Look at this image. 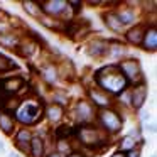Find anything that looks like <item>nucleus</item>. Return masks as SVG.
I'll return each mask as SVG.
<instances>
[{
	"instance_id": "obj_13",
	"label": "nucleus",
	"mask_w": 157,
	"mask_h": 157,
	"mask_svg": "<svg viewBox=\"0 0 157 157\" xmlns=\"http://www.w3.org/2000/svg\"><path fill=\"white\" fill-rule=\"evenodd\" d=\"M149 22L145 21H140L139 24L132 25V27L125 29V32H123V39H125L127 44L133 46V48H140V44H142V39H144V32H145V27Z\"/></svg>"
},
{
	"instance_id": "obj_37",
	"label": "nucleus",
	"mask_w": 157,
	"mask_h": 157,
	"mask_svg": "<svg viewBox=\"0 0 157 157\" xmlns=\"http://www.w3.org/2000/svg\"><path fill=\"white\" fill-rule=\"evenodd\" d=\"M10 157H19V154H17V152H15V154L12 152V154H10Z\"/></svg>"
},
{
	"instance_id": "obj_10",
	"label": "nucleus",
	"mask_w": 157,
	"mask_h": 157,
	"mask_svg": "<svg viewBox=\"0 0 157 157\" xmlns=\"http://www.w3.org/2000/svg\"><path fill=\"white\" fill-rule=\"evenodd\" d=\"M147 96H149V90H147V83H139V85H133L128 88V106L130 110H133V112H140V110L144 108V105H145L147 101Z\"/></svg>"
},
{
	"instance_id": "obj_9",
	"label": "nucleus",
	"mask_w": 157,
	"mask_h": 157,
	"mask_svg": "<svg viewBox=\"0 0 157 157\" xmlns=\"http://www.w3.org/2000/svg\"><path fill=\"white\" fill-rule=\"evenodd\" d=\"M115 5H117L115 12L125 29H128L140 22L139 9H135V4H132V2H122V4H115Z\"/></svg>"
},
{
	"instance_id": "obj_15",
	"label": "nucleus",
	"mask_w": 157,
	"mask_h": 157,
	"mask_svg": "<svg viewBox=\"0 0 157 157\" xmlns=\"http://www.w3.org/2000/svg\"><path fill=\"white\" fill-rule=\"evenodd\" d=\"M101 21H103V24H105V27L108 29L110 32H113V34L122 36L123 32H125V27H123V24L120 22L115 9H106V10H103L101 12Z\"/></svg>"
},
{
	"instance_id": "obj_2",
	"label": "nucleus",
	"mask_w": 157,
	"mask_h": 157,
	"mask_svg": "<svg viewBox=\"0 0 157 157\" xmlns=\"http://www.w3.org/2000/svg\"><path fill=\"white\" fill-rule=\"evenodd\" d=\"M12 115H14L17 125L31 128L34 125H39L44 120V105L32 96L21 98Z\"/></svg>"
},
{
	"instance_id": "obj_14",
	"label": "nucleus",
	"mask_w": 157,
	"mask_h": 157,
	"mask_svg": "<svg viewBox=\"0 0 157 157\" xmlns=\"http://www.w3.org/2000/svg\"><path fill=\"white\" fill-rule=\"evenodd\" d=\"M39 76H41V79L46 83V85H49V86L56 85V83L59 81L58 63L51 61V59L41 63V64H39Z\"/></svg>"
},
{
	"instance_id": "obj_32",
	"label": "nucleus",
	"mask_w": 157,
	"mask_h": 157,
	"mask_svg": "<svg viewBox=\"0 0 157 157\" xmlns=\"http://www.w3.org/2000/svg\"><path fill=\"white\" fill-rule=\"evenodd\" d=\"M66 157H91V155H90V154H86L85 150L75 149V150H73V152H69V154H68V155H66Z\"/></svg>"
},
{
	"instance_id": "obj_17",
	"label": "nucleus",
	"mask_w": 157,
	"mask_h": 157,
	"mask_svg": "<svg viewBox=\"0 0 157 157\" xmlns=\"http://www.w3.org/2000/svg\"><path fill=\"white\" fill-rule=\"evenodd\" d=\"M140 48L147 52H155L157 51V25H155V22L147 24Z\"/></svg>"
},
{
	"instance_id": "obj_34",
	"label": "nucleus",
	"mask_w": 157,
	"mask_h": 157,
	"mask_svg": "<svg viewBox=\"0 0 157 157\" xmlns=\"http://www.w3.org/2000/svg\"><path fill=\"white\" fill-rule=\"evenodd\" d=\"M110 157H125V152H120V150H115Z\"/></svg>"
},
{
	"instance_id": "obj_11",
	"label": "nucleus",
	"mask_w": 157,
	"mask_h": 157,
	"mask_svg": "<svg viewBox=\"0 0 157 157\" xmlns=\"http://www.w3.org/2000/svg\"><path fill=\"white\" fill-rule=\"evenodd\" d=\"M32 137H34V130L27 128V127H17L12 135V142L14 147L22 154H27L29 155V144H31Z\"/></svg>"
},
{
	"instance_id": "obj_24",
	"label": "nucleus",
	"mask_w": 157,
	"mask_h": 157,
	"mask_svg": "<svg viewBox=\"0 0 157 157\" xmlns=\"http://www.w3.org/2000/svg\"><path fill=\"white\" fill-rule=\"evenodd\" d=\"M37 22L42 27L48 29V31H54V32H63V25H64V22L58 21V19H52V17H48L44 14L37 19Z\"/></svg>"
},
{
	"instance_id": "obj_22",
	"label": "nucleus",
	"mask_w": 157,
	"mask_h": 157,
	"mask_svg": "<svg viewBox=\"0 0 157 157\" xmlns=\"http://www.w3.org/2000/svg\"><path fill=\"white\" fill-rule=\"evenodd\" d=\"M108 58L115 59L117 63H118V61H122V59H125V58H127V49H125V46H123L122 42L113 41V39H112V41H110Z\"/></svg>"
},
{
	"instance_id": "obj_4",
	"label": "nucleus",
	"mask_w": 157,
	"mask_h": 157,
	"mask_svg": "<svg viewBox=\"0 0 157 157\" xmlns=\"http://www.w3.org/2000/svg\"><path fill=\"white\" fill-rule=\"evenodd\" d=\"M95 125L105 133L106 137H117L123 128V115L117 106L108 110H100L96 112V120Z\"/></svg>"
},
{
	"instance_id": "obj_38",
	"label": "nucleus",
	"mask_w": 157,
	"mask_h": 157,
	"mask_svg": "<svg viewBox=\"0 0 157 157\" xmlns=\"http://www.w3.org/2000/svg\"><path fill=\"white\" fill-rule=\"evenodd\" d=\"M152 157H155V155H152Z\"/></svg>"
},
{
	"instance_id": "obj_36",
	"label": "nucleus",
	"mask_w": 157,
	"mask_h": 157,
	"mask_svg": "<svg viewBox=\"0 0 157 157\" xmlns=\"http://www.w3.org/2000/svg\"><path fill=\"white\" fill-rule=\"evenodd\" d=\"M4 150H5V147H4V144L0 142V152H4Z\"/></svg>"
},
{
	"instance_id": "obj_30",
	"label": "nucleus",
	"mask_w": 157,
	"mask_h": 157,
	"mask_svg": "<svg viewBox=\"0 0 157 157\" xmlns=\"http://www.w3.org/2000/svg\"><path fill=\"white\" fill-rule=\"evenodd\" d=\"M83 5H85V2H81V0H68V7L71 9L73 15H78L81 12Z\"/></svg>"
},
{
	"instance_id": "obj_3",
	"label": "nucleus",
	"mask_w": 157,
	"mask_h": 157,
	"mask_svg": "<svg viewBox=\"0 0 157 157\" xmlns=\"http://www.w3.org/2000/svg\"><path fill=\"white\" fill-rule=\"evenodd\" d=\"M75 137L81 147L85 150H90V152H101L103 149L110 147L112 144L110 142V137H106L98 127L93 123V125H81L75 130Z\"/></svg>"
},
{
	"instance_id": "obj_1",
	"label": "nucleus",
	"mask_w": 157,
	"mask_h": 157,
	"mask_svg": "<svg viewBox=\"0 0 157 157\" xmlns=\"http://www.w3.org/2000/svg\"><path fill=\"white\" fill-rule=\"evenodd\" d=\"M93 86H96V88L103 90L105 93H108L113 100L118 98L120 95H123L130 88L128 81L117 69L115 63L101 66L100 69H96L93 73Z\"/></svg>"
},
{
	"instance_id": "obj_25",
	"label": "nucleus",
	"mask_w": 157,
	"mask_h": 157,
	"mask_svg": "<svg viewBox=\"0 0 157 157\" xmlns=\"http://www.w3.org/2000/svg\"><path fill=\"white\" fill-rule=\"evenodd\" d=\"M21 5H22V10H24L25 14L29 15V17L36 19V21H37V19L42 15L39 2H34V0H24V2H22Z\"/></svg>"
},
{
	"instance_id": "obj_31",
	"label": "nucleus",
	"mask_w": 157,
	"mask_h": 157,
	"mask_svg": "<svg viewBox=\"0 0 157 157\" xmlns=\"http://www.w3.org/2000/svg\"><path fill=\"white\" fill-rule=\"evenodd\" d=\"M125 157H142V147H135V149L125 152Z\"/></svg>"
},
{
	"instance_id": "obj_20",
	"label": "nucleus",
	"mask_w": 157,
	"mask_h": 157,
	"mask_svg": "<svg viewBox=\"0 0 157 157\" xmlns=\"http://www.w3.org/2000/svg\"><path fill=\"white\" fill-rule=\"evenodd\" d=\"M17 128V123L15 118L10 112H5V110H0V132L7 137H12Z\"/></svg>"
},
{
	"instance_id": "obj_33",
	"label": "nucleus",
	"mask_w": 157,
	"mask_h": 157,
	"mask_svg": "<svg viewBox=\"0 0 157 157\" xmlns=\"http://www.w3.org/2000/svg\"><path fill=\"white\" fill-rule=\"evenodd\" d=\"M46 157H66V155L61 152H58V150H51V152L46 154Z\"/></svg>"
},
{
	"instance_id": "obj_8",
	"label": "nucleus",
	"mask_w": 157,
	"mask_h": 157,
	"mask_svg": "<svg viewBox=\"0 0 157 157\" xmlns=\"http://www.w3.org/2000/svg\"><path fill=\"white\" fill-rule=\"evenodd\" d=\"M86 100L91 103L96 112H100V110H108V108H113V106H115V100H113L108 93H105L103 90L96 88V86H93V85L86 88Z\"/></svg>"
},
{
	"instance_id": "obj_28",
	"label": "nucleus",
	"mask_w": 157,
	"mask_h": 157,
	"mask_svg": "<svg viewBox=\"0 0 157 157\" xmlns=\"http://www.w3.org/2000/svg\"><path fill=\"white\" fill-rule=\"evenodd\" d=\"M14 69H17V64L10 58H7L5 54L0 52V75H7V73L14 71Z\"/></svg>"
},
{
	"instance_id": "obj_27",
	"label": "nucleus",
	"mask_w": 157,
	"mask_h": 157,
	"mask_svg": "<svg viewBox=\"0 0 157 157\" xmlns=\"http://www.w3.org/2000/svg\"><path fill=\"white\" fill-rule=\"evenodd\" d=\"M17 27H19V24L12 22V17H9V15L0 9V34L9 32V31H15Z\"/></svg>"
},
{
	"instance_id": "obj_18",
	"label": "nucleus",
	"mask_w": 157,
	"mask_h": 157,
	"mask_svg": "<svg viewBox=\"0 0 157 157\" xmlns=\"http://www.w3.org/2000/svg\"><path fill=\"white\" fill-rule=\"evenodd\" d=\"M64 117H66V108H63V106L54 105V103H49V105L44 106V118L51 125H59L64 120Z\"/></svg>"
},
{
	"instance_id": "obj_6",
	"label": "nucleus",
	"mask_w": 157,
	"mask_h": 157,
	"mask_svg": "<svg viewBox=\"0 0 157 157\" xmlns=\"http://www.w3.org/2000/svg\"><path fill=\"white\" fill-rule=\"evenodd\" d=\"M39 5H41V12L44 15L58 19L61 22L73 21V17H75L66 0H42V2H39Z\"/></svg>"
},
{
	"instance_id": "obj_21",
	"label": "nucleus",
	"mask_w": 157,
	"mask_h": 157,
	"mask_svg": "<svg viewBox=\"0 0 157 157\" xmlns=\"http://www.w3.org/2000/svg\"><path fill=\"white\" fill-rule=\"evenodd\" d=\"M37 51H39V44H37V42L32 41V39L24 37V41L21 42V46H19V49L15 52H17L21 58H24V59H31L32 56L37 54Z\"/></svg>"
},
{
	"instance_id": "obj_23",
	"label": "nucleus",
	"mask_w": 157,
	"mask_h": 157,
	"mask_svg": "<svg viewBox=\"0 0 157 157\" xmlns=\"http://www.w3.org/2000/svg\"><path fill=\"white\" fill-rule=\"evenodd\" d=\"M71 100H69V93L66 90H52L51 93V101L49 103H54V105H59L63 108H68L71 105Z\"/></svg>"
},
{
	"instance_id": "obj_26",
	"label": "nucleus",
	"mask_w": 157,
	"mask_h": 157,
	"mask_svg": "<svg viewBox=\"0 0 157 157\" xmlns=\"http://www.w3.org/2000/svg\"><path fill=\"white\" fill-rule=\"evenodd\" d=\"M135 147H140L139 140L135 137H132L130 133H125L123 137L118 139V150L120 152H128V150L135 149Z\"/></svg>"
},
{
	"instance_id": "obj_35",
	"label": "nucleus",
	"mask_w": 157,
	"mask_h": 157,
	"mask_svg": "<svg viewBox=\"0 0 157 157\" xmlns=\"http://www.w3.org/2000/svg\"><path fill=\"white\" fill-rule=\"evenodd\" d=\"M155 123H150V125H147V130H149V132H152V133H155Z\"/></svg>"
},
{
	"instance_id": "obj_19",
	"label": "nucleus",
	"mask_w": 157,
	"mask_h": 157,
	"mask_svg": "<svg viewBox=\"0 0 157 157\" xmlns=\"http://www.w3.org/2000/svg\"><path fill=\"white\" fill-rule=\"evenodd\" d=\"M48 154V139L44 135H37L34 132L31 144H29V155L31 157H46Z\"/></svg>"
},
{
	"instance_id": "obj_7",
	"label": "nucleus",
	"mask_w": 157,
	"mask_h": 157,
	"mask_svg": "<svg viewBox=\"0 0 157 157\" xmlns=\"http://www.w3.org/2000/svg\"><path fill=\"white\" fill-rule=\"evenodd\" d=\"M117 69L122 73V76L128 81L130 86L133 85H139V83H144L145 78H144V71H142V66H140V61L135 58H125L122 61L115 63Z\"/></svg>"
},
{
	"instance_id": "obj_12",
	"label": "nucleus",
	"mask_w": 157,
	"mask_h": 157,
	"mask_svg": "<svg viewBox=\"0 0 157 157\" xmlns=\"http://www.w3.org/2000/svg\"><path fill=\"white\" fill-rule=\"evenodd\" d=\"M108 51H110V41L103 37H95L88 42L86 46V54L91 59H103L108 58Z\"/></svg>"
},
{
	"instance_id": "obj_16",
	"label": "nucleus",
	"mask_w": 157,
	"mask_h": 157,
	"mask_svg": "<svg viewBox=\"0 0 157 157\" xmlns=\"http://www.w3.org/2000/svg\"><path fill=\"white\" fill-rule=\"evenodd\" d=\"M24 37L25 36H22V32L19 29L4 32V34H0V48L9 49V51H17L21 42L24 41Z\"/></svg>"
},
{
	"instance_id": "obj_29",
	"label": "nucleus",
	"mask_w": 157,
	"mask_h": 157,
	"mask_svg": "<svg viewBox=\"0 0 157 157\" xmlns=\"http://www.w3.org/2000/svg\"><path fill=\"white\" fill-rule=\"evenodd\" d=\"M54 150H58V152L64 154V155H68L69 152H73V145H71V140L69 139H56V145H54Z\"/></svg>"
},
{
	"instance_id": "obj_5",
	"label": "nucleus",
	"mask_w": 157,
	"mask_h": 157,
	"mask_svg": "<svg viewBox=\"0 0 157 157\" xmlns=\"http://www.w3.org/2000/svg\"><path fill=\"white\" fill-rule=\"evenodd\" d=\"M69 117L78 127L81 125H93L96 120V110L86 98H78L68 110Z\"/></svg>"
}]
</instances>
